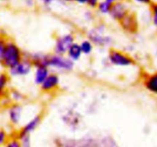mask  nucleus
I'll use <instances>...</instances> for the list:
<instances>
[{
    "instance_id": "obj_27",
    "label": "nucleus",
    "mask_w": 157,
    "mask_h": 147,
    "mask_svg": "<svg viewBox=\"0 0 157 147\" xmlns=\"http://www.w3.org/2000/svg\"><path fill=\"white\" fill-rule=\"evenodd\" d=\"M24 3L27 7L32 8L35 4V0H24Z\"/></svg>"
},
{
    "instance_id": "obj_4",
    "label": "nucleus",
    "mask_w": 157,
    "mask_h": 147,
    "mask_svg": "<svg viewBox=\"0 0 157 147\" xmlns=\"http://www.w3.org/2000/svg\"><path fill=\"white\" fill-rule=\"evenodd\" d=\"M106 27L104 24H98L87 32V38L94 46L107 47L112 44L113 39L109 35H105Z\"/></svg>"
},
{
    "instance_id": "obj_16",
    "label": "nucleus",
    "mask_w": 157,
    "mask_h": 147,
    "mask_svg": "<svg viewBox=\"0 0 157 147\" xmlns=\"http://www.w3.org/2000/svg\"><path fill=\"white\" fill-rule=\"evenodd\" d=\"M7 96L9 101L12 103H19L20 104V102H21L25 99V96L22 92L17 90V89H14L10 91H8Z\"/></svg>"
},
{
    "instance_id": "obj_19",
    "label": "nucleus",
    "mask_w": 157,
    "mask_h": 147,
    "mask_svg": "<svg viewBox=\"0 0 157 147\" xmlns=\"http://www.w3.org/2000/svg\"><path fill=\"white\" fill-rule=\"evenodd\" d=\"M2 147H21V140L16 135L11 136Z\"/></svg>"
},
{
    "instance_id": "obj_15",
    "label": "nucleus",
    "mask_w": 157,
    "mask_h": 147,
    "mask_svg": "<svg viewBox=\"0 0 157 147\" xmlns=\"http://www.w3.org/2000/svg\"><path fill=\"white\" fill-rule=\"evenodd\" d=\"M67 58L71 60L74 62L78 61L83 56L82 51H81V47H80L79 43L75 41L67 50V54H66Z\"/></svg>"
},
{
    "instance_id": "obj_34",
    "label": "nucleus",
    "mask_w": 157,
    "mask_h": 147,
    "mask_svg": "<svg viewBox=\"0 0 157 147\" xmlns=\"http://www.w3.org/2000/svg\"><path fill=\"white\" fill-rule=\"evenodd\" d=\"M0 147H2V146H1V145H0Z\"/></svg>"
},
{
    "instance_id": "obj_3",
    "label": "nucleus",
    "mask_w": 157,
    "mask_h": 147,
    "mask_svg": "<svg viewBox=\"0 0 157 147\" xmlns=\"http://www.w3.org/2000/svg\"><path fill=\"white\" fill-rule=\"evenodd\" d=\"M107 61L112 66L118 67H127L135 65L136 61L128 54L118 49L111 48L107 55Z\"/></svg>"
},
{
    "instance_id": "obj_24",
    "label": "nucleus",
    "mask_w": 157,
    "mask_h": 147,
    "mask_svg": "<svg viewBox=\"0 0 157 147\" xmlns=\"http://www.w3.org/2000/svg\"><path fill=\"white\" fill-rule=\"evenodd\" d=\"M40 2L41 5H42L44 7L49 8L52 6L55 2H59V0H38Z\"/></svg>"
},
{
    "instance_id": "obj_1",
    "label": "nucleus",
    "mask_w": 157,
    "mask_h": 147,
    "mask_svg": "<svg viewBox=\"0 0 157 147\" xmlns=\"http://www.w3.org/2000/svg\"><path fill=\"white\" fill-rule=\"evenodd\" d=\"M24 56V53L17 43L12 40L8 39L3 52L1 67L6 70H9L20 62Z\"/></svg>"
},
{
    "instance_id": "obj_9",
    "label": "nucleus",
    "mask_w": 157,
    "mask_h": 147,
    "mask_svg": "<svg viewBox=\"0 0 157 147\" xmlns=\"http://www.w3.org/2000/svg\"><path fill=\"white\" fill-rule=\"evenodd\" d=\"M7 117L10 124L14 126L19 125L22 119L23 107L19 103H12L7 107Z\"/></svg>"
},
{
    "instance_id": "obj_31",
    "label": "nucleus",
    "mask_w": 157,
    "mask_h": 147,
    "mask_svg": "<svg viewBox=\"0 0 157 147\" xmlns=\"http://www.w3.org/2000/svg\"><path fill=\"white\" fill-rule=\"evenodd\" d=\"M104 1L107 2L109 3V4L113 5V3H115V2H117L118 0H104Z\"/></svg>"
},
{
    "instance_id": "obj_5",
    "label": "nucleus",
    "mask_w": 157,
    "mask_h": 147,
    "mask_svg": "<svg viewBox=\"0 0 157 147\" xmlns=\"http://www.w3.org/2000/svg\"><path fill=\"white\" fill-rule=\"evenodd\" d=\"M75 35L71 32L61 34L56 37L54 44V53L66 55L69 47L75 42Z\"/></svg>"
},
{
    "instance_id": "obj_26",
    "label": "nucleus",
    "mask_w": 157,
    "mask_h": 147,
    "mask_svg": "<svg viewBox=\"0 0 157 147\" xmlns=\"http://www.w3.org/2000/svg\"><path fill=\"white\" fill-rule=\"evenodd\" d=\"M84 18H85V19L89 20V21H91V20H93L94 18V15L92 11L87 10L86 11L85 13H84Z\"/></svg>"
},
{
    "instance_id": "obj_29",
    "label": "nucleus",
    "mask_w": 157,
    "mask_h": 147,
    "mask_svg": "<svg viewBox=\"0 0 157 147\" xmlns=\"http://www.w3.org/2000/svg\"><path fill=\"white\" fill-rule=\"evenodd\" d=\"M73 2L80 5H86L87 3V0H73Z\"/></svg>"
},
{
    "instance_id": "obj_12",
    "label": "nucleus",
    "mask_w": 157,
    "mask_h": 147,
    "mask_svg": "<svg viewBox=\"0 0 157 147\" xmlns=\"http://www.w3.org/2000/svg\"><path fill=\"white\" fill-rule=\"evenodd\" d=\"M142 84L149 93L157 96V71L143 74Z\"/></svg>"
},
{
    "instance_id": "obj_14",
    "label": "nucleus",
    "mask_w": 157,
    "mask_h": 147,
    "mask_svg": "<svg viewBox=\"0 0 157 147\" xmlns=\"http://www.w3.org/2000/svg\"><path fill=\"white\" fill-rule=\"evenodd\" d=\"M10 77L7 72L0 71V103L8 97V87H9Z\"/></svg>"
},
{
    "instance_id": "obj_25",
    "label": "nucleus",
    "mask_w": 157,
    "mask_h": 147,
    "mask_svg": "<svg viewBox=\"0 0 157 147\" xmlns=\"http://www.w3.org/2000/svg\"><path fill=\"white\" fill-rule=\"evenodd\" d=\"M100 1L101 0H87L86 5H87L90 9H96Z\"/></svg>"
},
{
    "instance_id": "obj_8",
    "label": "nucleus",
    "mask_w": 157,
    "mask_h": 147,
    "mask_svg": "<svg viewBox=\"0 0 157 147\" xmlns=\"http://www.w3.org/2000/svg\"><path fill=\"white\" fill-rule=\"evenodd\" d=\"M41 121H42V115L41 113L35 115L33 117L31 118L29 121H27L21 127V129L16 133V136L19 139H21V138L25 137V136H31V134L34 131H35V130L39 126Z\"/></svg>"
},
{
    "instance_id": "obj_10",
    "label": "nucleus",
    "mask_w": 157,
    "mask_h": 147,
    "mask_svg": "<svg viewBox=\"0 0 157 147\" xmlns=\"http://www.w3.org/2000/svg\"><path fill=\"white\" fill-rule=\"evenodd\" d=\"M60 83L61 79L59 75L55 72H51L39 87L41 91L44 93H53L59 88Z\"/></svg>"
},
{
    "instance_id": "obj_33",
    "label": "nucleus",
    "mask_w": 157,
    "mask_h": 147,
    "mask_svg": "<svg viewBox=\"0 0 157 147\" xmlns=\"http://www.w3.org/2000/svg\"><path fill=\"white\" fill-rule=\"evenodd\" d=\"M7 1V0H0V2H6Z\"/></svg>"
},
{
    "instance_id": "obj_17",
    "label": "nucleus",
    "mask_w": 157,
    "mask_h": 147,
    "mask_svg": "<svg viewBox=\"0 0 157 147\" xmlns=\"http://www.w3.org/2000/svg\"><path fill=\"white\" fill-rule=\"evenodd\" d=\"M79 44L80 47H81V51H82L83 55H90V54H92L94 45L93 43H92L88 38L82 40V41L79 43Z\"/></svg>"
},
{
    "instance_id": "obj_32",
    "label": "nucleus",
    "mask_w": 157,
    "mask_h": 147,
    "mask_svg": "<svg viewBox=\"0 0 157 147\" xmlns=\"http://www.w3.org/2000/svg\"><path fill=\"white\" fill-rule=\"evenodd\" d=\"M155 58H156V59L157 61V48L156 49V51H155Z\"/></svg>"
},
{
    "instance_id": "obj_22",
    "label": "nucleus",
    "mask_w": 157,
    "mask_h": 147,
    "mask_svg": "<svg viewBox=\"0 0 157 147\" xmlns=\"http://www.w3.org/2000/svg\"><path fill=\"white\" fill-rule=\"evenodd\" d=\"M9 133H7L6 130L4 129H0V145L3 146L5 143L6 142V141L9 139Z\"/></svg>"
},
{
    "instance_id": "obj_11",
    "label": "nucleus",
    "mask_w": 157,
    "mask_h": 147,
    "mask_svg": "<svg viewBox=\"0 0 157 147\" xmlns=\"http://www.w3.org/2000/svg\"><path fill=\"white\" fill-rule=\"evenodd\" d=\"M119 24L121 28L128 34H135L139 28L138 20L136 15L130 12L119 21Z\"/></svg>"
},
{
    "instance_id": "obj_18",
    "label": "nucleus",
    "mask_w": 157,
    "mask_h": 147,
    "mask_svg": "<svg viewBox=\"0 0 157 147\" xmlns=\"http://www.w3.org/2000/svg\"><path fill=\"white\" fill-rule=\"evenodd\" d=\"M112 5L109 4L107 2L104 1V0H101L98 3V6H97V10L101 15H108L110 12V8H111Z\"/></svg>"
},
{
    "instance_id": "obj_7",
    "label": "nucleus",
    "mask_w": 157,
    "mask_h": 147,
    "mask_svg": "<svg viewBox=\"0 0 157 147\" xmlns=\"http://www.w3.org/2000/svg\"><path fill=\"white\" fill-rule=\"evenodd\" d=\"M130 12V6L124 0H118L113 3L110 8L109 16L114 21L119 22Z\"/></svg>"
},
{
    "instance_id": "obj_13",
    "label": "nucleus",
    "mask_w": 157,
    "mask_h": 147,
    "mask_svg": "<svg viewBox=\"0 0 157 147\" xmlns=\"http://www.w3.org/2000/svg\"><path fill=\"white\" fill-rule=\"evenodd\" d=\"M51 73V69L46 66H37L34 67L33 80L34 83L36 85L40 86L43 81L46 79L49 74Z\"/></svg>"
},
{
    "instance_id": "obj_2",
    "label": "nucleus",
    "mask_w": 157,
    "mask_h": 147,
    "mask_svg": "<svg viewBox=\"0 0 157 147\" xmlns=\"http://www.w3.org/2000/svg\"><path fill=\"white\" fill-rule=\"evenodd\" d=\"M44 65L58 71L69 72L74 69L75 62L69 59L67 55H58L55 53L45 54Z\"/></svg>"
},
{
    "instance_id": "obj_21",
    "label": "nucleus",
    "mask_w": 157,
    "mask_h": 147,
    "mask_svg": "<svg viewBox=\"0 0 157 147\" xmlns=\"http://www.w3.org/2000/svg\"><path fill=\"white\" fill-rule=\"evenodd\" d=\"M150 10L152 15V22L153 25L157 28V3L150 4Z\"/></svg>"
},
{
    "instance_id": "obj_30",
    "label": "nucleus",
    "mask_w": 157,
    "mask_h": 147,
    "mask_svg": "<svg viewBox=\"0 0 157 147\" xmlns=\"http://www.w3.org/2000/svg\"><path fill=\"white\" fill-rule=\"evenodd\" d=\"M60 2L63 3V4H66V3H70L73 2V0H59Z\"/></svg>"
},
{
    "instance_id": "obj_20",
    "label": "nucleus",
    "mask_w": 157,
    "mask_h": 147,
    "mask_svg": "<svg viewBox=\"0 0 157 147\" xmlns=\"http://www.w3.org/2000/svg\"><path fill=\"white\" fill-rule=\"evenodd\" d=\"M8 41V38H6V35L0 33V66L2 65V60L3 52H4L5 47H6V42Z\"/></svg>"
},
{
    "instance_id": "obj_23",
    "label": "nucleus",
    "mask_w": 157,
    "mask_h": 147,
    "mask_svg": "<svg viewBox=\"0 0 157 147\" xmlns=\"http://www.w3.org/2000/svg\"><path fill=\"white\" fill-rule=\"evenodd\" d=\"M21 140V147H32V141H31V136H25V137L19 139Z\"/></svg>"
},
{
    "instance_id": "obj_28",
    "label": "nucleus",
    "mask_w": 157,
    "mask_h": 147,
    "mask_svg": "<svg viewBox=\"0 0 157 147\" xmlns=\"http://www.w3.org/2000/svg\"><path fill=\"white\" fill-rule=\"evenodd\" d=\"M133 1L144 5H150L152 3V0H133Z\"/></svg>"
},
{
    "instance_id": "obj_6",
    "label": "nucleus",
    "mask_w": 157,
    "mask_h": 147,
    "mask_svg": "<svg viewBox=\"0 0 157 147\" xmlns=\"http://www.w3.org/2000/svg\"><path fill=\"white\" fill-rule=\"evenodd\" d=\"M33 69L34 66L31 60L27 55H25L20 62L7 70V73L10 77H22L30 74Z\"/></svg>"
}]
</instances>
